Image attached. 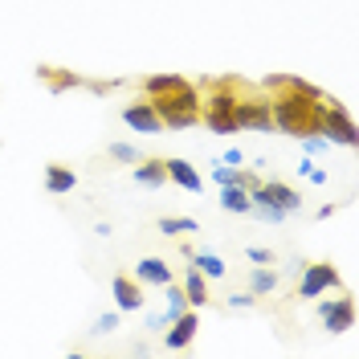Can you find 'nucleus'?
Returning <instances> with one entry per match:
<instances>
[{"instance_id": "1", "label": "nucleus", "mask_w": 359, "mask_h": 359, "mask_svg": "<svg viewBox=\"0 0 359 359\" xmlns=\"http://www.w3.org/2000/svg\"><path fill=\"white\" fill-rule=\"evenodd\" d=\"M269 90H273L269 94L273 127H282L294 139L323 131V111H327V94L323 90H314L311 82H298V78H273Z\"/></svg>"}, {"instance_id": "2", "label": "nucleus", "mask_w": 359, "mask_h": 359, "mask_svg": "<svg viewBox=\"0 0 359 359\" xmlns=\"http://www.w3.org/2000/svg\"><path fill=\"white\" fill-rule=\"evenodd\" d=\"M143 94L156 107L163 127L184 131V127L201 123V94H196V86L188 78H180V74H156V78L143 82Z\"/></svg>"}, {"instance_id": "3", "label": "nucleus", "mask_w": 359, "mask_h": 359, "mask_svg": "<svg viewBox=\"0 0 359 359\" xmlns=\"http://www.w3.org/2000/svg\"><path fill=\"white\" fill-rule=\"evenodd\" d=\"M237 94H241V82H233V78L208 82V94L201 98V118L212 131H221V135L241 131L237 127Z\"/></svg>"}, {"instance_id": "4", "label": "nucleus", "mask_w": 359, "mask_h": 359, "mask_svg": "<svg viewBox=\"0 0 359 359\" xmlns=\"http://www.w3.org/2000/svg\"><path fill=\"white\" fill-rule=\"evenodd\" d=\"M237 127H253V131H273V114H269V98L253 94L241 86L237 94Z\"/></svg>"}, {"instance_id": "5", "label": "nucleus", "mask_w": 359, "mask_h": 359, "mask_svg": "<svg viewBox=\"0 0 359 359\" xmlns=\"http://www.w3.org/2000/svg\"><path fill=\"white\" fill-rule=\"evenodd\" d=\"M323 135H327V143H343V147H355L359 143V131H355V123H351V114L343 111L335 98H327V111H323Z\"/></svg>"}, {"instance_id": "6", "label": "nucleus", "mask_w": 359, "mask_h": 359, "mask_svg": "<svg viewBox=\"0 0 359 359\" xmlns=\"http://www.w3.org/2000/svg\"><path fill=\"white\" fill-rule=\"evenodd\" d=\"M318 318H323V327L331 335H347L355 327V302H351V294H339V298L318 302Z\"/></svg>"}, {"instance_id": "7", "label": "nucleus", "mask_w": 359, "mask_h": 359, "mask_svg": "<svg viewBox=\"0 0 359 359\" xmlns=\"http://www.w3.org/2000/svg\"><path fill=\"white\" fill-rule=\"evenodd\" d=\"M335 286H339V269L331 262H311V266H302V282H298L294 298H318V294L335 290Z\"/></svg>"}, {"instance_id": "8", "label": "nucleus", "mask_w": 359, "mask_h": 359, "mask_svg": "<svg viewBox=\"0 0 359 359\" xmlns=\"http://www.w3.org/2000/svg\"><path fill=\"white\" fill-rule=\"evenodd\" d=\"M249 196H253V204H273V208H282V212H298L302 208V196L294 192V188H286V184H278V180H269V184H253L249 188Z\"/></svg>"}, {"instance_id": "9", "label": "nucleus", "mask_w": 359, "mask_h": 359, "mask_svg": "<svg viewBox=\"0 0 359 359\" xmlns=\"http://www.w3.org/2000/svg\"><path fill=\"white\" fill-rule=\"evenodd\" d=\"M196 327H201L196 311L176 314V318L168 323V331H163V347H168V351H184V347H188V343L196 339Z\"/></svg>"}, {"instance_id": "10", "label": "nucleus", "mask_w": 359, "mask_h": 359, "mask_svg": "<svg viewBox=\"0 0 359 359\" xmlns=\"http://www.w3.org/2000/svg\"><path fill=\"white\" fill-rule=\"evenodd\" d=\"M123 123H127V127H135L139 135H159V131H163V123H159L156 107H151L147 98L127 102V107H123Z\"/></svg>"}, {"instance_id": "11", "label": "nucleus", "mask_w": 359, "mask_h": 359, "mask_svg": "<svg viewBox=\"0 0 359 359\" xmlns=\"http://www.w3.org/2000/svg\"><path fill=\"white\" fill-rule=\"evenodd\" d=\"M111 294H114V306H118V314L143 311V290L135 286L127 273H114V278H111Z\"/></svg>"}, {"instance_id": "12", "label": "nucleus", "mask_w": 359, "mask_h": 359, "mask_svg": "<svg viewBox=\"0 0 359 359\" xmlns=\"http://www.w3.org/2000/svg\"><path fill=\"white\" fill-rule=\"evenodd\" d=\"M135 282H143V286H168V282H176V273H172V266L163 257H143V262H135Z\"/></svg>"}, {"instance_id": "13", "label": "nucleus", "mask_w": 359, "mask_h": 359, "mask_svg": "<svg viewBox=\"0 0 359 359\" xmlns=\"http://www.w3.org/2000/svg\"><path fill=\"white\" fill-rule=\"evenodd\" d=\"M163 168H168V180H176L184 192H204V176L188 159H163Z\"/></svg>"}, {"instance_id": "14", "label": "nucleus", "mask_w": 359, "mask_h": 359, "mask_svg": "<svg viewBox=\"0 0 359 359\" xmlns=\"http://www.w3.org/2000/svg\"><path fill=\"white\" fill-rule=\"evenodd\" d=\"M221 208L224 212H237V217L253 212V196H249L245 184H221Z\"/></svg>"}, {"instance_id": "15", "label": "nucleus", "mask_w": 359, "mask_h": 359, "mask_svg": "<svg viewBox=\"0 0 359 359\" xmlns=\"http://www.w3.org/2000/svg\"><path fill=\"white\" fill-rule=\"evenodd\" d=\"M78 188V176L69 172L66 163H45V192H53V196H66Z\"/></svg>"}, {"instance_id": "16", "label": "nucleus", "mask_w": 359, "mask_h": 359, "mask_svg": "<svg viewBox=\"0 0 359 359\" xmlns=\"http://www.w3.org/2000/svg\"><path fill=\"white\" fill-rule=\"evenodd\" d=\"M135 184H143V188H159V184H168V168H163V159H139V168H135Z\"/></svg>"}, {"instance_id": "17", "label": "nucleus", "mask_w": 359, "mask_h": 359, "mask_svg": "<svg viewBox=\"0 0 359 359\" xmlns=\"http://www.w3.org/2000/svg\"><path fill=\"white\" fill-rule=\"evenodd\" d=\"M184 298H188V306H204L208 302V278L196 266L184 273Z\"/></svg>"}, {"instance_id": "18", "label": "nucleus", "mask_w": 359, "mask_h": 359, "mask_svg": "<svg viewBox=\"0 0 359 359\" xmlns=\"http://www.w3.org/2000/svg\"><path fill=\"white\" fill-rule=\"evenodd\" d=\"M192 266L201 269L204 278H224V269H229V266L221 262V257H217V253H208V249H201V253H192Z\"/></svg>"}, {"instance_id": "19", "label": "nucleus", "mask_w": 359, "mask_h": 359, "mask_svg": "<svg viewBox=\"0 0 359 359\" xmlns=\"http://www.w3.org/2000/svg\"><path fill=\"white\" fill-rule=\"evenodd\" d=\"M159 233H168V237H188V233H201V224L192 221V217H163V221H159Z\"/></svg>"}, {"instance_id": "20", "label": "nucleus", "mask_w": 359, "mask_h": 359, "mask_svg": "<svg viewBox=\"0 0 359 359\" xmlns=\"http://www.w3.org/2000/svg\"><path fill=\"white\" fill-rule=\"evenodd\" d=\"M273 286H278V273H273L269 266H257L253 273H249V294H257V298H262V294H269Z\"/></svg>"}, {"instance_id": "21", "label": "nucleus", "mask_w": 359, "mask_h": 359, "mask_svg": "<svg viewBox=\"0 0 359 359\" xmlns=\"http://www.w3.org/2000/svg\"><path fill=\"white\" fill-rule=\"evenodd\" d=\"M163 290H168V318H176V314H184V311H188V298H184V286H176V282H168Z\"/></svg>"}, {"instance_id": "22", "label": "nucleus", "mask_w": 359, "mask_h": 359, "mask_svg": "<svg viewBox=\"0 0 359 359\" xmlns=\"http://www.w3.org/2000/svg\"><path fill=\"white\" fill-rule=\"evenodd\" d=\"M107 156L114 159V163H139V147H131V143H111V147H107Z\"/></svg>"}, {"instance_id": "23", "label": "nucleus", "mask_w": 359, "mask_h": 359, "mask_svg": "<svg viewBox=\"0 0 359 359\" xmlns=\"http://www.w3.org/2000/svg\"><path fill=\"white\" fill-rule=\"evenodd\" d=\"M253 212H257L266 224H282L286 217H290V212H282V208H273V204H253Z\"/></svg>"}, {"instance_id": "24", "label": "nucleus", "mask_w": 359, "mask_h": 359, "mask_svg": "<svg viewBox=\"0 0 359 359\" xmlns=\"http://www.w3.org/2000/svg\"><path fill=\"white\" fill-rule=\"evenodd\" d=\"M298 172H302V176L311 180V184H327V172H323V168H318V163H314L311 156H306L302 163H298Z\"/></svg>"}, {"instance_id": "25", "label": "nucleus", "mask_w": 359, "mask_h": 359, "mask_svg": "<svg viewBox=\"0 0 359 359\" xmlns=\"http://www.w3.org/2000/svg\"><path fill=\"white\" fill-rule=\"evenodd\" d=\"M118 331V314H102L94 327H90V335H114Z\"/></svg>"}, {"instance_id": "26", "label": "nucleus", "mask_w": 359, "mask_h": 359, "mask_svg": "<svg viewBox=\"0 0 359 359\" xmlns=\"http://www.w3.org/2000/svg\"><path fill=\"white\" fill-rule=\"evenodd\" d=\"M302 147H306V156H318V151H327L331 143H327V135H302Z\"/></svg>"}, {"instance_id": "27", "label": "nucleus", "mask_w": 359, "mask_h": 359, "mask_svg": "<svg viewBox=\"0 0 359 359\" xmlns=\"http://www.w3.org/2000/svg\"><path fill=\"white\" fill-rule=\"evenodd\" d=\"M249 262H257V266H273V249H262V245H249L245 249Z\"/></svg>"}, {"instance_id": "28", "label": "nucleus", "mask_w": 359, "mask_h": 359, "mask_svg": "<svg viewBox=\"0 0 359 359\" xmlns=\"http://www.w3.org/2000/svg\"><path fill=\"white\" fill-rule=\"evenodd\" d=\"M253 302H257V294H229V306H237V311H249V306H253Z\"/></svg>"}, {"instance_id": "29", "label": "nucleus", "mask_w": 359, "mask_h": 359, "mask_svg": "<svg viewBox=\"0 0 359 359\" xmlns=\"http://www.w3.org/2000/svg\"><path fill=\"white\" fill-rule=\"evenodd\" d=\"M241 159H245V156H241V147H229V151H224V156H221V163H233V168H237Z\"/></svg>"}]
</instances>
